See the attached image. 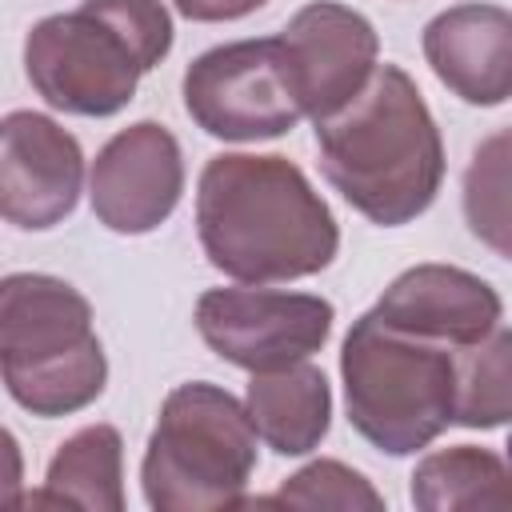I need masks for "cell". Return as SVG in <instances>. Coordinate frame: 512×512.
Masks as SVG:
<instances>
[{
  "mask_svg": "<svg viewBox=\"0 0 512 512\" xmlns=\"http://www.w3.org/2000/svg\"><path fill=\"white\" fill-rule=\"evenodd\" d=\"M196 232L208 264L240 284L316 276L340 248L324 196L288 156L220 152L196 188Z\"/></svg>",
  "mask_w": 512,
  "mask_h": 512,
  "instance_id": "1",
  "label": "cell"
},
{
  "mask_svg": "<svg viewBox=\"0 0 512 512\" xmlns=\"http://www.w3.org/2000/svg\"><path fill=\"white\" fill-rule=\"evenodd\" d=\"M316 152L328 184L380 228L416 220L444 180L440 128L396 64H376L348 108L316 120Z\"/></svg>",
  "mask_w": 512,
  "mask_h": 512,
  "instance_id": "2",
  "label": "cell"
},
{
  "mask_svg": "<svg viewBox=\"0 0 512 512\" xmlns=\"http://www.w3.org/2000/svg\"><path fill=\"white\" fill-rule=\"evenodd\" d=\"M0 372L8 396L32 416L88 408L108 380L92 304L56 276L12 272L0 284Z\"/></svg>",
  "mask_w": 512,
  "mask_h": 512,
  "instance_id": "3",
  "label": "cell"
},
{
  "mask_svg": "<svg viewBox=\"0 0 512 512\" xmlns=\"http://www.w3.org/2000/svg\"><path fill=\"white\" fill-rule=\"evenodd\" d=\"M348 424L388 456L428 448L456 424V348L364 312L340 348Z\"/></svg>",
  "mask_w": 512,
  "mask_h": 512,
  "instance_id": "4",
  "label": "cell"
},
{
  "mask_svg": "<svg viewBox=\"0 0 512 512\" xmlns=\"http://www.w3.org/2000/svg\"><path fill=\"white\" fill-rule=\"evenodd\" d=\"M256 424L248 408L208 380L180 384L164 396L144 448L140 484L156 512L244 508L256 472Z\"/></svg>",
  "mask_w": 512,
  "mask_h": 512,
  "instance_id": "5",
  "label": "cell"
},
{
  "mask_svg": "<svg viewBox=\"0 0 512 512\" xmlns=\"http://www.w3.org/2000/svg\"><path fill=\"white\" fill-rule=\"evenodd\" d=\"M24 68L32 88L72 116L120 112L144 76L136 48L84 0L76 12H56L32 24L24 40Z\"/></svg>",
  "mask_w": 512,
  "mask_h": 512,
  "instance_id": "6",
  "label": "cell"
},
{
  "mask_svg": "<svg viewBox=\"0 0 512 512\" xmlns=\"http://www.w3.org/2000/svg\"><path fill=\"white\" fill-rule=\"evenodd\" d=\"M184 108L216 140H272L296 128L304 116L288 68L280 36L236 40L200 52L184 68Z\"/></svg>",
  "mask_w": 512,
  "mask_h": 512,
  "instance_id": "7",
  "label": "cell"
},
{
  "mask_svg": "<svg viewBox=\"0 0 512 512\" xmlns=\"http://www.w3.org/2000/svg\"><path fill=\"white\" fill-rule=\"evenodd\" d=\"M336 308L312 292L208 288L196 300L200 340L244 372H276L308 360L332 336Z\"/></svg>",
  "mask_w": 512,
  "mask_h": 512,
  "instance_id": "8",
  "label": "cell"
},
{
  "mask_svg": "<svg viewBox=\"0 0 512 512\" xmlns=\"http://www.w3.org/2000/svg\"><path fill=\"white\" fill-rule=\"evenodd\" d=\"M284 68L304 116L328 120L348 108L376 72L380 40L368 16L336 0L304 4L280 32Z\"/></svg>",
  "mask_w": 512,
  "mask_h": 512,
  "instance_id": "9",
  "label": "cell"
},
{
  "mask_svg": "<svg viewBox=\"0 0 512 512\" xmlns=\"http://www.w3.org/2000/svg\"><path fill=\"white\" fill-rule=\"evenodd\" d=\"M184 192V160L176 136L156 120L120 128L92 160L88 196L104 228L144 236L160 228Z\"/></svg>",
  "mask_w": 512,
  "mask_h": 512,
  "instance_id": "10",
  "label": "cell"
},
{
  "mask_svg": "<svg viewBox=\"0 0 512 512\" xmlns=\"http://www.w3.org/2000/svg\"><path fill=\"white\" fill-rule=\"evenodd\" d=\"M0 212L16 228L60 224L84 184V152L68 128L40 112H8L0 124Z\"/></svg>",
  "mask_w": 512,
  "mask_h": 512,
  "instance_id": "11",
  "label": "cell"
},
{
  "mask_svg": "<svg viewBox=\"0 0 512 512\" xmlns=\"http://www.w3.org/2000/svg\"><path fill=\"white\" fill-rule=\"evenodd\" d=\"M500 308L496 288L476 272L456 264H416L384 288L372 312L396 332L464 348L500 324Z\"/></svg>",
  "mask_w": 512,
  "mask_h": 512,
  "instance_id": "12",
  "label": "cell"
},
{
  "mask_svg": "<svg viewBox=\"0 0 512 512\" xmlns=\"http://www.w3.org/2000/svg\"><path fill=\"white\" fill-rule=\"evenodd\" d=\"M424 60L464 104L512 100V12L500 4H456L428 20Z\"/></svg>",
  "mask_w": 512,
  "mask_h": 512,
  "instance_id": "13",
  "label": "cell"
},
{
  "mask_svg": "<svg viewBox=\"0 0 512 512\" xmlns=\"http://www.w3.org/2000/svg\"><path fill=\"white\" fill-rule=\"evenodd\" d=\"M244 408L260 432V440L280 456L312 452L332 424V388L328 376L300 360L276 372H252Z\"/></svg>",
  "mask_w": 512,
  "mask_h": 512,
  "instance_id": "14",
  "label": "cell"
},
{
  "mask_svg": "<svg viewBox=\"0 0 512 512\" xmlns=\"http://www.w3.org/2000/svg\"><path fill=\"white\" fill-rule=\"evenodd\" d=\"M28 508H124V444L112 424H88L72 432L48 460L44 488L28 496Z\"/></svg>",
  "mask_w": 512,
  "mask_h": 512,
  "instance_id": "15",
  "label": "cell"
},
{
  "mask_svg": "<svg viewBox=\"0 0 512 512\" xmlns=\"http://www.w3.org/2000/svg\"><path fill=\"white\" fill-rule=\"evenodd\" d=\"M412 504L424 512L512 508V464L476 444L428 452L412 472Z\"/></svg>",
  "mask_w": 512,
  "mask_h": 512,
  "instance_id": "16",
  "label": "cell"
},
{
  "mask_svg": "<svg viewBox=\"0 0 512 512\" xmlns=\"http://www.w3.org/2000/svg\"><path fill=\"white\" fill-rule=\"evenodd\" d=\"M464 220L484 248L512 260V128H496L472 148L464 168Z\"/></svg>",
  "mask_w": 512,
  "mask_h": 512,
  "instance_id": "17",
  "label": "cell"
},
{
  "mask_svg": "<svg viewBox=\"0 0 512 512\" xmlns=\"http://www.w3.org/2000/svg\"><path fill=\"white\" fill-rule=\"evenodd\" d=\"M456 424H512V328H492L484 340L456 348Z\"/></svg>",
  "mask_w": 512,
  "mask_h": 512,
  "instance_id": "18",
  "label": "cell"
},
{
  "mask_svg": "<svg viewBox=\"0 0 512 512\" xmlns=\"http://www.w3.org/2000/svg\"><path fill=\"white\" fill-rule=\"evenodd\" d=\"M252 508H368L380 512L384 496L348 464L340 460H312L300 472H292L272 496L244 500Z\"/></svg>",
  "mask_w": 512,
  "mask_h": 512,
  "instance_id": "19",
  "label": "cell"
},
{
  "mask_svg": "<svg viewBox=\"0 0 512 512\" xmlns=\"http://www.w3.org/2000/svg\"><path fill=\"white\" fill-rule=\"evenodd\" d=\"M104 20L116 24V32L136 48L144 72L156 68L172 48V16L160 0H84Z\"/></svg>",
  "mask_w": 512,
  "mask_h": 512,
  "instance_id": "20",
  "label": "cell"
},
{
  "mask_svg": "<svg viewBox=\"0 0 512 512\" xmlns=\"http://www.w3.org/2000/svg\"><path fill=\"white\" fill-rule=\"evenodd\" d=\"M180 16L200 20V24H220V20H240L264 8L268 0H172Z\"/></svg>",
  "mask_w": 512,
  "mask_h": 512,
  "instance_id": "21",
  "label": "cell"
}]
</instances>
